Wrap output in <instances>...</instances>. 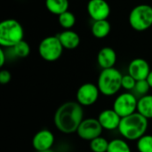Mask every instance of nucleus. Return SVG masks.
<instances>
[{"label":"nucleus","mask_w":152,"mask_h":152,"mask_svg":"<svg viewBox=\"0 0 152 152\" xmlns=\"http://www.w3.org/2000/svg\"><path fill=\"white\" fill-rule=\"evenodd\" d=\"M23 37L24 30L18 20L7 19L0 23V45L3 47L12 48L23 40Z\"/></svg>","instance_id":"4"},{"label":"nucleus","mask_w":152,"mask_h":152,"mask_svg":"<svg viewBox=\"0 0 152 152\" xmlns=\"http://www.w3.org/2000/svg\"><path fill=\"white\" fill-rule=\"evenodd\" d=\"M102 131L103 128L101 126L98 118H87L82 121L77 128V134L80 139L91 142L94 139L102 136Z\"/></svg>","instance_id":"8"},{"label":"nucleus","mask_w":152,"mask_h":152,"mask_svg":"<svg viewBox=\"0 0 152 152\" xmlns=\"http://www.w3.org/2000/svg\"><path fill=\"white\" fill-rule=\"evenodd\" d=\"M136 80L129 74L123 75L122 77V88L125 89L126 92H132L134 91L135 85H136Z\"/></svg>","instance_id":"25"},{"label":"nucleus","mask_w":152,"mask_h":152,"mask_svg":"<svg viewBox=\"0 0 152 152\" xmlns=\"http://www.w3.org/2000/svg\"><path fill=\"white\" fill-rule=\"evenodd\" d=\"M100 94L97 85L93 83L83 84L77 91V102L83 107L92 106L98 101Z\"/></svg>","instance_id":"9"},{"label":"nucleus","mask_w":152,"mask_h":152,"mask_svg":"<svg viewBox=\"0 0 152 152\" xmlns=\"http://www.w3.org/2000/svg\"><path fill=\"white\" fill-rule=\"evenodd\" d=\"M148 127L149 119L136 111L121 118L118 131L125 140L138 141L146 134Z\"/></svg>","instance_id":"2"},{"label":"nucleus","mask_w":152,"mask_h":152,"mask_svg":"<svg viewBox=\"0 0 152 152\" xmlns=\"http://www.w3.org/2000/svg\"><path fill=\"white\" fill-rule=\"evenodd\" d=\"M38 152H54V151L51 149V150H47V151H38Z\"/></svg>","instance_id":"29"},{"label":"nucleus","mask_w":152,"mask_h":152,"mask_svg":"<svg viewBox=\"0 0 152 152\" xmlns=\"http://www.w3.org/2000/svg\"><path fill=\"white\" fill-rule=\"evenodd\" d=\"M109 144L110 142L106 138L102 136H99L90 142L89 147L93 152H107Z\"/></svg>","instance_id":"20"},{"label":"nucleus","mask_w":152,"mask_h":152,"mask_svg":"<svg viewBox=\"0 0 152 152\" xmlns=\"http://www.w3.org/2000/svg\"><path fill=\"white\" fill-rule=\"evenodd\" d=\"M151 87L150 86L148 81L146 79H143V80H139L136 82V85H135V87L134 89V94L140 96V97H142L144 95H147L149 94V92H150V89Z\"/></svg>","instance_id":"24"},{"label":"nucleus","mask_w":152,"mask_h":152,"mask_svg":"<svg viewBox=\"0 0 152 152\" xmlns=\"http://www.w3.org/2000/svg\"><path fill=\"white\" fill-rule=\"evenodd\" d=\"M12 49L14 55L19 58H26L30 53V46L24 39L15 45Z\"/></svg>","instance_id":"22"},{"label":"nucleus","mask_w":152,"mask_h":152,"mask_svg":"<svg viewBox=\"0 0 152 152\" xmlns=\"http://www.w3.org/2000/svg\"><path fill=\"white\" fill-rule=\"evenodd\" d=\"M12 79V75L10 71L6 69H2L0 71V83L2 85H6L8 84Z\"/></svg>","instance_id":"26"},{"label":"nucleus","mask_w":152,"mask_h":152,"mask_svg":"<svg viewBox=\"0 0 152 152\" xmlns=\"http://www.w3.org/2000/svg\"><path fill=\"white\" fill-rule=\"evenodd\" d=\"M97 118L103 129L113 131L118 129L122 118L113 109H106L99 114Z\"/></svg>","instance_id":"13"},{"label":"nucleus","mask_w":152,"mask_h":152,"mask_svg":"<svg viewBox=\"0 0 152 152\" xmlns=\"http://www.w3.org/2000/svg\"><path fill=\"white\" fill-rule=\"evenodd\" d=\"M110 23L107 20H95L92 26V33L96 38H104L110 32Z\"/></svg>","instance_id":"17"},{"label":"nucleus","mask_w":152,"mask_h":152,"mask_svg":"<svg viewBox=\"0 0 152 152\" xmlns=\"http://www.w3.org/2000/svg\"><path fill=\"white\" fill-rule=\"evenodd\" d=\"M146 80L148 81V83H149L150 86L152 88V70H151V72H150V74H149L148 77L146 78Z\"/></svg>","instance_id":"28"},{"label":"nucleus","mask_w":152,"mask_h":152,"mask_svg":"<svg viewBox=\"0 0 152 152\" xmlns=\"http://www.w3.org/2000/svg\"><path fill=\"white\" fill-rule=\"evenodd\" d=\"M87 12L94 21L102 20L110 16V7L106 0H90L87 4Z\"/></svg>","instance_id":"10"},{"label":"nucleus","mask_w":152,"mask_h":152,"mask_svg":"<svg viewBox=\"0 0 152 152\" xmlns=\"http://www.w3.org/2000/svg\"><path fill=\"white\" fill-rule=\"evenodd\" d=\"M57 37H59L63 48L68 50L76 49L80 44L79 35L71 29H65L64 31L59 33Z\"/></svg>","instance_id":"15"},{"label":"nucleus","mask_w":152,"mask_h":152,"mask_svg":"<svg viewBox=\"0 0 152 152\" xmlns=\"http://www.w3.org/2000/svg\"><path fill=\"white\" fill-rule=\"evenodd\" d=\"M137 112L147 119H152V94H147L138 99Z\"/></svg>","instance_id":"16"},{"label":"nucleus","mask_w":152,"mask_h":152,"mask_svg":"<svg viewBox=\"0 0 152 152\" xmlns=\"http://www.w3.org/2000/svg\"><path fill=\"white\" fill-rule=\"evenodd\" d=\"M63 49L64 48L57 35L45 37L38 45L40 57L50 62L59 60L62 54Z\"/></svg>","instance_id":"6"},{"label":"nucleus","mask_w":152,"mask_h":152,"mask_svg":"<svg viewBox=\"0 0 152 152\" xmlns=\"http://www.w3.org/2000/svg\"><path fill=\"white\" fill-rule=\"evenodd\" d=\"M123 75L116 68L102 69L98 77L97 86L105 96H113L122 88Z\"/></svg>","instance_id":"3"},{"label":"nucleus","mask_w":152,"mask_h":152,"mask_svg":"<svg viewBox=\"0 0 152 152\" xmlns=\"http://www.w3.org/2000/svg\"><path fill=\"white\" fill-rule=\"evenodd\" d=\"M6 61V55L3 48L0 49V67H3Z\"/></svg>","instance_id":"27"},{"label":"nucleus","mask_w":152,"mask_h":152,"mask_svg":"<svg viewBox=\"0 0 152 152\" xmlns=\"http://www.w3.org/2000/svg\"><path fill=\"white\" fill-rule=\"evenodd\" d=\"M130 26L136 31H144L152 26V6L139 4L133 8L129 14Z\"/></svg>","instance_id":"5"},{"label":"nucleus","mask_w":152,"mask_h":152,"mask_svg":"<svg viewBox=\"0 0 152 152\" xmlns=\"http://www.w3.org/2000/svg\"><path fill=\"white\" fill-rule=\"evenodd\" d=\"M54 143V135L48 129H42L32 138V147L37 151L51 150Z\"/></svg>","instance_id":"11"},{"label":"nucleus","mask_w":152,"mask_h":152,"mask_svg":"<svg viewBox=\"0 0 152 152\" xmlns=\"http://www.w3.org/2000/svg\"><path fill=\"white\" fill-rule=\"evenodd\" d=\"M59 23L64 29H70L76 23V17L73 12L67 11L58 16Z\"/></svg>","instance_id":"21"},{"label":"nucleus","mask_w":152,"mask_h":152,"mask_svg":"<svg viewBox=\"0 0 152 152\" xmlns=\"http://www.w3.org/2000/svg\"><path fill=\"white\" fill-rule=\"evenodd\" d=\"M97 62L102 69L114 68L117 62V53L115 50L109 46L102 48L97 55Z\"/></svg>","instance_id":"14"},{"label":"nucleus","mask_w":152,"mask_h":152,"mask_svg":"<svg viewBox=\"0 0 152 152\" xmlns=\"http://www.w3.org/2000/svg\"><path fill=\"white\" fill-rule=\"evenodd\" d=\"M83 106L77 102H66L55 111L53 123L55 127L62 134L77 133L78 126L84 120Z\"/></svg>","instance_id":"1"},{"label":"nucleus","mask_w":152,"mask_h":152,"mask_svg":"<svg viewBox=\"0 0 152 152\" xmlns=\"http://www.w3.org/2000/svg\"><path fill=\"white\" fill-rule=\"evenodd\" d=\"M107 152H132V151L126 140L114 139L110 142Z\"/></svg>","instance_id":"19"},{"label":"nucleus","mask_w":152,"mask_h":152,"mask_svg":"<svg viewBox=\"0 0 152 152\" xmlns=\"http://www.w3.org/2000/svg\"><path fill=\"white\" fill-rule=\"evenodd\" d=\"M151 67L148 61L142 58L134 59L128 65V74L136 81L146 79L151 72Z\"/></svg>","instance_id":"12"},{"label":"nucleus","mask_w":152,"mask_h":152,"mask_svg":"<svg viewBox=\"0 0 152 152\" xmlns=\"http://www.w3.org/2000/svg\"><path fill=\"white\" fill-rule=\"evenodd\" d=\"M137 150L139 152H152L151 134H144L137 141Z\"/></svg>","instance_id":"23"},{"label":"nucleus","mask_w":152,"mask_h":152,"mask_svg":"<svg viewBox=\"0 0 152 152\" xmlns=\"http://www.w3.org/2000/svg\"><path fill=\"white\" fill-rule=\"evenodd\" d=\"M138 99L132 92H125L118 94L113 103V110L121 117H127L137 111Z\"/></svg>","instance_id":"7"},{"label":"nucleus","mask_w":152,"mask_h":152,"mask_svg":"<svg viewBox=\"0 0 152 152\" xmlns=\"http://www.w3.org/2000/svg\"><path fill=\"white\" fill-rule=\"evenodd\" d=\"M69 0H45L47 10L55 15H60L69 9Z\"/></svg>","instance_id":"18"}]
</instances>
